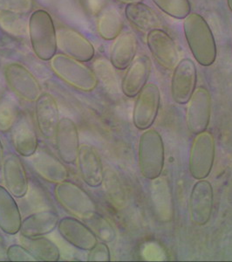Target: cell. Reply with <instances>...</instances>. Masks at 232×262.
<instances>
[{"label": "cell", "instance_id": "1", "mask_svg": "<svg viewBox=\"0 0 232 262\" xmlns=\"http://www.w3.org/2000/svg\"><path fill=\"white\" fill-rule=\"evenodd\" d=\"M183 32L191 54L203 67L213 65L217 60V48L212 28L202 15L190 13L183 19Z\"/></svg>", "mask_w": 232, "mask_h": 262}, {"label": "cell", "instance_id": "2", "mask_svg": "<svg viewBox=\"0 0 232 262\" xmlns=\"http://www.w3.org/2000/svg\"><path fill=\"white\" fill-rule=\"evenodd\" d=\"M28 34L36 56L45 61L51 60L56 54L57 32L49 12L37 10L28 20Z\"/></svg>", "mask_w": 232, "mask_h": 262}, {"label": "cell", "instance_id": "3", "mask_svg": "<svg viewBox=\"0 0 232 262\" xmlns=\"http://www.w3.org/2000/svg\"><path fill=\"white\" fill-rule=\"evenodd\" d=\"M138 160L143 178L153 180L161 176L164 166V141L155 128H148L141 136Z\"/></svg>", "mask_w": 232, "mask_h": 262}, {"label": "cell", "instance_id": "4", "mask_svg": "<svg viewBox=\"0 0 232 262\" xmlns=\"http://www.w3.org/2000/svg\"><path fill=\"white\" fill-rule=\"evenodd\" d=\"M51 68L62 81L83 92H91L98 85L94 70L65 54H55Z\"/></svg>", "mask_w": 232, "mask_h": 262}, {"label": "cell", "instance_id": "5", "mask_svg": "<svg viewBox=\"0 0 232 262\" xmlns=\"http://www.w3.org/2000/svg\"><path fill=\"white\" fill-rule=\"evenodd\" d=\"M54 193L60 206L75 217L85 221L97 212L96 202L89 194L73 182L56 184Z\"/></svg>", "mask_w": 232, "mask_h": 262}, {"label": "cell", "instance_id": "6", "mask_svg": "<svg viewBox=\"0 0 232 262\" xmlns=\"http://www.w3.org/2000/svg\"><path fill=\"white\" fill-rule=\"evenodd\" d=\"M216 143L212 132L203 131L194 138L190 154V172L197 180L204 179L212 172Z\"/></svg>", "mask_w": 232, "mask_h": 262}, {"label": "cell", "instance_id": "7", "mask_svg": "<svg viewBox=\"0 0 232 262\" xmlns=\"http://www.w3.org/2000/svg\"><path fill=\"white\" fill-rule=\"evenodd\" d=\"M6 83L19 98L29 102L37 101L41 95V86L34 75L19 63L7 64L4 69Z\"/></svg>", "mask_w": 232, "mask_h": 262}, {"label": "cell", "instance_id": "8", "mask_svg": "<svg viewBox=\"0 0 232 262\" xmlns=\"http://www.w3.org/2000/svg\"><path fill=\"white\" fill-rule=\"evenodd\" d=\"M161 104V92L157 85L147 83L138 96L134 103L133 122L140 130L150 128L156 117Z\"/></svg>", "mask_w": 232, "mask_h": 262}, {"label": "cell", "instance_id": "9", "mask_svg": "<svg viewBox=\"0 0 232 262\" xmlns=\"http://www.w3.org/2000/svg\"><path fill=\"white\" fill-rule=\"evenodd\" d=\"M186 113V122L189 130L197 135L208 128L212 115V96L204 86L195 90Z\"/></svg>", "mask_w": 232, "mask_h": 262}, {"label": "cell", "instance_id": "10", "mask_svg": "<svg viewBox=\"0 0 232 262\" xmlns=\"http://www.w3.org/2000/svg\"><path fill=\"white\" fill-rule=\"evenodd\" d=\"M197 81V68L191 59L180 60L173 70L171 95L175 102L187 104L196 90Z\"/></svg>", "mask_w": 232, "mask_h": 262}, {"label": "cell", "instance_id": "11", "mask_svg": "<svg viewBox=\"0 0 232 262\" xmlns=\"http://www.w3.org/2000/svg\"><path fill=\"white\" fill-rule=\"evenodd\" d=\"M54 140L56 151L60 160L65 164H75L77 160L81 144L77 125L71 118H60L57 125Z\"/></svg>", "mask_w": 232, "mask_h": 262}, {"label": "cell", "instance_id": "12", "mask_svg": "<svg viewBox=\"0 0 232 262\" xmlns=\"http://www.w3.org/2000/svg\"><path fill=\"white\" fill-rule=\"evenodd\" d=\"M147 45L156 62L166 70H174L179 62L177 47L166 32L155 28L148 32Z\"/></svg>", "mask_w": 232, "mask_h": 262}, {"label": "cell", "instance_id": "13", "mask_svg": "<svg viewBox=\"0 0 232 262\" xmlns=\"http://www.w3.org/2000/svg\"><path fill=\"white\" fill-rule=\"evenodd\" d=\"M214 202L213 188L210 182L201 179L197 182L190 198V215L194 225L202 227L212 217Z\"/></svg>", "mask_w": 232, "mask_h": 262}, {"label": "cell", "instance_id": "14", "mask_svg": "<svg viewBox=\"0 0 232 262\" xmlns=\"http://www.w3.org/2000/svg\"><path fill=\"white\" fill-rule=\"evenodd\" d=\"M10 132L12 145L18 154L24 158H30L37 151L39 141L30 113H20Z\"/></svg>", "mask_w": 232, "mask_h": 262}, {"label": "cell", "instance_id": "15", "mask_svg": "<svg viewBox=\"0 0 232 262\" xmlns=\"http://www.w3.org/2000/svg\"><path fill=\"white\" fill-rule=\"evenodd\" d=\"M57 228L67 243L80 250L88 252L98 243V238L89 227L75 217H63Z\"/></svg>", "mask_w": 232, "mask_h": 262}, {"label": "cell", "instance_id": "16", "mask_svg": "<svg viewBox=\"0 0 232 262\" xmlns=\"http://www.w3.org/2000/svg\"><path fill=\"white\" fill-rule=\"evenodd\" d=\"M77 167L84 183L89 187L101 186L104 180V167L95 148L81 144L77 157Z\"/></svg>", "mask_w": 232, "mask_h": 262}, {"label": "cell", "instance_id": "17", "mask_svg": "<svg viewBox=\"0 0 232 262\" xmlns=\"http://www.w3.org/2000/svg\"><path fill=\"white\" fill-rule=\"evenodd\" d=\"M58 47L67 55L80 62H88L95 56L92 43L80 33L68 28H61L57 32Z\"/></svg>", "mask_w": 232, "mask_h": 262}, {"label": "cell", "instance_id": "18", "mask_svg": "<svg viewBox=\"0 0 232 262\" xmlns=\"http://www.w3.org/2000/svg\"><path fill=\"white\" fill-rule=\"evenodd\" d=\"M35 119L42 137L45 139L54 137L60 122V111L56 100L50 94H41L35 101Z\"/></svg>", "mask_w": 232, "mask_h": 262}, {"label": "cell", "instance_id": "19", "mask_svg": "<svg viewBox=\"0 0 232 262\" xmlns=\"http://www.w3.org/2000/svg\"><path fill=\"white\" fill-rule=\"evenodd\" d=\"M152 62L145 54L137 56L128 67L122 81V91L127 97L134 98L146 86L151 74Z\"/></svg>", "mask_w": 232, "mask_h": 262}, {"label": "cell", "instance_id": "20", "mask_svg": "<svg viewBox=\"0 0 232 262\" xmlns=\"http://www.w3.org/2000/svg\"><path fill=\"white\" fill-rule=\"evenodd\" d=\"M2 168L6 189L15 199L24 198L29 189V182L27 170L19 157L12 153L6 156Z\"/></svg>", "mask_w": 232, "mask_h": 262}, {"label": "cell", "instance_id": "21", "mask_svg": "<svg viewBox=\"0 0 232 262\" xmlns=\"http://www.w3.org/2000/svg\"><path fill=\"white\" fill-rule=\"evenodd\" d=\"M31 165L41 179L52 184H59L69 178V171L60 159L44 149L30 157Z\"/></svg>", "mask_w": 232, "mask_h": 262}, {"label": "cell", "instance_id": "22", "mask_svg": "<svg viewBox=\"0 0 232 262\" xmlns=\"http://www.w3.org/2000/svg\"><path fill=\"white\" fill-rule=\"evenodd\" d=\"M60 217L53 210H42L27 216L21 223L20 235L26 238L45 236L56 229Z\"/></svg>", "mask_w": 232, "mask_h": 262}, {"label": "cell", "instance_id": "23", "mask_svg": "<svg viewBox=\"0 0 232 262\" xmlns=\"http://www.w3.org/2000/svg\"><path fill=\"white\" fill-rule=\"evenodd\" d=\"M138 49L136 37L131 32L121 33L110 51V62L118 70H125L134 60Z\"/></svg>", "mask_w": 232, "mask_h": 262}, {"label": "cell", "instance_id": "24", "mask_svg": "<svg viewBox=\"0 0 232 262\" xmlns=\"http://www.w3.org/2000/svg\"><path fill=\"white\" fill-rule=\"evenodd\" d=\"M15 198L0 185V229L10 235L19 232L22 217Z\"/></svg>", "mask_w": 232, "mask_h": 262}, {"label": "cell", "instance_id": "25", "mask_svg": "<svg viewBox=\"0 0 232 262\" xmlns=\"http://www.w3.org/2000/svg\"><path fill=\"white\" fill-rule=\"evenodd\" d=\"M152 204L158 219L163 222H169L174 216L172 194L166 179L163 178L152 180L150 185Z\"/></svg>", "mask_w": 232, "mask_h": 262}, {"label": "cell", "instance_id": "26", "mask_svg": "<svg viewBox=\"0 0 232 262\" xmlns=\"http://www.w3.org/2000/svg\"><path fill=\"white\" fill-rule=\"evenodd\" d=\"M125 15L134 27L143 32H149L160 26V19L155 12L143 2L127 5Z\"/></svg>", "mask_w": 232, "mask_h": 262}, {"label": "cell", "instance_id": "27", "mask_svg": "<svg viewBox=\"0 0 232 262\" xmlns=\"http://www.w3.org/2000/svg\"><path fill=\"white\" fill-rule=\"evenodd\" d=\"M21 245L39 261H58L60 258V251L54 242L44 236L35 238H26L21 236Z\"/></svg>", "mask_w": 232, "mask_h": 262}, {"label": "cell", "instance_id": "28", "mask_svg": "<svg viewBox=\"0 0 232 262\" xmlns=\"http://www.w3.org/2000/svg\"><path fill=\"white\" fill-rule=\"evenodd\" d=\"M124 22L119 11L108 7L101 12L97 21V31L102 39L113 40L122 33Z\"/></svg>", "mask_w": 232, "mask_h": 262}, {"label": "cell", "instance_id": "29", "mask_svg": "<svg viewBox=\"0 0 232 262\" xmlns=\"http://www.w3.org/2000/svg\"><path fill=\"white\" fill-rule=\"evenodd\" d=\"M84 221L101 242L110 243L114 241L116 233L113 226L106 217L99 214L98 212Z\"/></svg>", "mask_w": 232, "mask_h": 262}, {"label": "cell", "instance_id": "30", "mask_svg": "<svg viewBox=\"0 0 232 262\" xmlns=\"http://www.w3.org/2000/svg\"><path fill=\"white\" fill-rule=\"evenodd\" d=\"M94 72L109 92H119V83L113 66L107 60L100 59L94 63Z\"/></svg>", "mask_w": 232, "mask_h": 262}, {"label": "cell", "instance_id": "31", "mask_svg": "<svg viewBox=\"0 0 232 262\" xmlns=\"http://www.w3.org/2000/svg\"><path fill=\"white\" fill-rule=\"evenodd\" d=\"M19 115V107L14 99H2L0 101V132H9Z\"/></svg>", "mask_w": 232, "mask_h": 262}, {"label": "cell", "instance_id": "32", "mask_svg": "<svg viewBox=\"0 0 232 262\" xmlns=\"http://www.w3.org/2000/svg\"><path fill=\"white\" fill-rule=\"evenodd\" d=\"M0 27L7 33L15 36L26 35L28 30L27 20L22 14L4 10H0Z\"/></svg>", "mask_w": 232, "mask_h": 262}, {"label": "cell", "instance_id": "33", "mask_svg": "<svg viewBox=\"0 0 232 262\" xmlns=\"http://www.w3.org/2000/svg\"><path fill=\"white\" fill-rule=\"evenodd\" d=\"M167 15L176 19H184L191 12L189 0H152Z\"/></svg>", "mask_w": 232, "mask_h": 262}, {"label": "cell", "instance_id": "34", "mask_svg": "<svg viewBox=\"0 0 232 262\" xmlns=\"http://www.w3.org/2000/svg\"><path fill=\"white\" fill-rule=\"evenodd\" d=\"M33 0H0V10L27 14L33 10Z\"/></svg>", "mask_w": 232, "mask_h": 262}, {"label": "cell", "instance_id": "35", "mask_svg": "<svg viewBox=\"0 0 232 262\" xmlns=\"http://www.w3.org/2000/svg\"><path fill=\"white\" fill-rule=\"evenodd\" d=\"M6 259L9 261H35L34 257L23 245H11L6 249Z\"/></svg>", "mask_w": 232, "mask_h": 262}, {"label": "cell", "instance_id": "36", "mask_svg": "<svg viewBox=\"0 0 232 262\" xmlns=\"http://www.w3.org/2000/svg\"><path fill=\"white\" fill-rule=\"evenodd\" d=\"M110 259V250L105 242H98L95 247L88 251V261H109Z\"/></svg>", "mask_w": 232, "mask_h": 262}, {"label": "cell", "instance_id": "37", "mask_svg": "<svg viewBox=\"0 0 232 262\" xmlns=\"http://www.w3.org/2000/svg\"><path fill=\"white\" fill-rule=\"evenodd\" d=\"M6 248L5 247L3 242L0 239V260H6Z\"/></svg>", "mask_w": 232, "mask_h": 262}, {"label": "cell", "instance_id": "38", "mask_svg": "<svg viewBox=\"0 0 232 262\" xmlns=\"http://www.w3.org/2000/svg\"><path fill=\"white\" fill-rule=\"evenodd\" d=\"M5 89H6V86H5L3 79H2L1 75H0V101L3 99L4 94H5Z\"/></svg>", "mask_w": 232, "mask_h": 262}, {"label": "cell", "instance_id": "39", "mask_svg": "<svg viewBox=\"0 0 232 262\" xmlns=\"http://www.w3.org/2000/svg\"><path fill=\"white\" fill-rule=\"evenodd\" d=\"M3 162H4L3 145H2V143H1V140H0V170H1V168H2V166H3Z\"/></svg>", "mask_w": 232, "mask_h": 262}, {"label": "cell", "instance_id": "40", "mask_svg": "<svg viewBox=\"0 0 232 262\" xmlns=\"http://www.w3.org/2000/svg\"><path fill=\"white\" fill-rule=\"evenodd\" d=\"M118 2L123 4H132V3H138V2H143V0H116Z\"/></svg>", "mask_w": 232, "mask_h": 262}, {"label": "cell", "instance_id": "41", "mask_svg": "<svg viewBox=\"0 0 232 262\" xmlns=\"http://www.w3.org/2000/svg\"><path fill=\"white\" fill-rule=\"evenodd\" d=\"M227 5H228L229 11L232 12V0H227Z\"/></svg>", "mask_w": 232, "mask_h": 262}]
</instances>
